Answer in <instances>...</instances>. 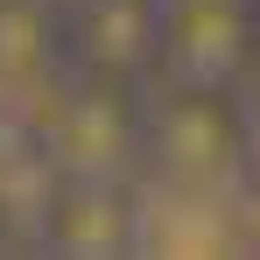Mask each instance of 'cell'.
I'll list each match as a JSON object with an SVG mask.
<instances>
[{
    "instance_id": "7",
    "label": "cell",
    "mask_w": 260,
    "mask_h": 260,
    "mask_svg": "<svg viewBox=\"0 0 260 260\" xmlns=\"http://www.w3.org/2000/svg\"><path fill=\"white\" fill-rule=\"evenodd\" d=\"M239 239H253V246H260V176L239 190Z\"/></svg>"
},
{
    "instance_id": "2",
    "label": "cell",
    "mask_w": 260,
    "mask_h": 260,
    "mask_svg": "<svg viewBox=\"0 0 260 260\" xmlns=\"http://www.w3.org/2000/svg\"><path fill=\"white\" fill-rule=\"evenodd\" d=\"M36 134L63 176H120L148 148V120L134 113V85L85 78V71H78V85H56L36 106Z\"/></svg>"
},
{
    "instance_id": "5",
    "label": "cell",
    "mask_w": 260,
    "mask_h": 260,
    "mask_svg": "<svg viewBox=\"0 0 260 260\" xmlns=\"http://www.w3.org/2000/svg\"><path fill=\"white\" fill-rule=\"evenodd\" d=\"M71 56V28L49 0H0V106L36 113L63 85L56 63Z\"/></svg>"
},
{
    "instance_id": "4",
    "label": "cell",
    "mask_w": 260,
    "mask_h": 260,
    "mask_svg": "<svg viewBox=\"0 0 260 260\" xmlns=\"http://www.w3.org/2000/svg\"><path fill=\"white\" fill-rule=\"evenodd\" d=\"M162 21H169V0H85L63 14L71 63L85 78H113V85H155L162 78Z\"/></svg>"
},
{
    "instance_id": "6",
    "label": "cell",
    "mask_w": 260,
    "mask_h": 260,
    "mask_svg": "<svg viewBox=\"0 0 260 260\" xmlns=\"http://www.w3.org/2000/svg\"><path fill=\"white\" fill-rule=\"evenodd\" d=\"M134 239H141V211L127 204L120 176H63L43 246L99 260V253H134Z\"/></svg>"
},
{
    "instance_id": "3",
    "label": "cell",
    "mask_w": 260,
    "mask_h": 260,
    "mask_svg": "<svg viewBox=\"0 0 260 260\" xmlns=\"http://www.w3.org/2000/svg\"><path fill=\"white\" fill-rule=\"evenodd\" d=\"M253 71H260V0H169L162 85L239 91Z\"/></svg>"
},
{
    "instance_id": "8",
    "label": "cell",
    "mask_w": 260,
    "mask_h": 260,
    "mask_svg": "<svg viewBox=\"0 0 260 260\" xmlns=\"http://www.w3.org/2000/svg\"><path fill=\"white\" fill-rule=\"evenodd\" d=\"M239 99H246V134H253V162H260V71L246 78V91H239Z\"/></svg>"
},
{
    "instance_id": "9",
    "label": "cell",
    "mask_w": 260,
    "mask_h": 260,
    "mask_svg": "<svg viewBox=\"0 0 260 260\" xmlns=\"http://www.w3.org/2000/svg\"><path fill=\"white\" fill-rule=\"evenodd\" d=\"M49 7H56V14H71V7H85V0H49Z\"/></svg>"
},
{
    "instance_id": "1",
    "label": "cell",
    "mask_w": 260,
    "mask_h": 260,
    "mask_svg": "<svg viewBox=\"0 0 260 260\" xmlns=\"http://www.w3.org/2000/svg\"><path fill=\"white\" fill-rule=\"evenodd\" d=\"M148 155L176 197H218L253 162L246 99L225 85H162L148 113Z\"/></svg>"
}]
</instances>
